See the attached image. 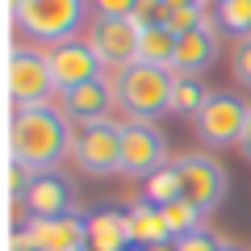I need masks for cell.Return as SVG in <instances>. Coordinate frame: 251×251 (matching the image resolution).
I'll return each instance as SVG.
<instances>
[{"mask_svg":"<svg viewBox=\"0 0 251 251\" xmlns=\"http://www.w3.org/2000/svg\"><path fill=\"white\" fill-rule=\"evenodd\" d=\"M205 21H209V17H205V9H172L163 25H168L176 38H184V34H193L197 25H205Z\"/></svg>","mask_w":251,"mask_h":251,"instance_id":"obj_23","label":"cell"},{"mask_svg":"<svg viewBox=\"0 0 251 251\" xmlns=\"http://www.w3.org/2000/svg\"><path fill=\"white\" fill-rule=\"evenodd\" d=\"M168 13H172V9L163 4V0H138L130 21H134L138 29H155V25H163V21H168Z\"/></svg>","mask_w":251,"mask_h":251,"instance_id":"obj_22","label":"cell"},{"mask_svg":"<svg viewBox=\"0 0 251 251\" xmlns=\"http://www.w3.org/2000/svg\"><path fill=\"white\" fill-rule=\"evenodd\" d=\"M134 4L138 0H92V9H97V17H134Z\"/></svg>","mask_w":251,"mask_h":251,"instance_id":"obj_27","label":"cell"},{"mask_svg":"<svg viewBox=\"0 0 251 251\" xmlns=\"http://www.w3.org/2000/svg\"><path fill=\"white\" fill-rule=\"evenodd\" d=\"M92 0H9L17 25L25 29L34 42H72L80 34L84 17H88Z\"/></svg>","mask_w":251,"mask_h":251,"instance_id":"obj_3","label":"cell"},{"mask_svg":"<svg viewBox=\"0 0 251 251\" xmlns=\"http://www.w3.org/2000/svg\"><path fill=\"white\" fill-rule=\"evenodd\" d=\"M176 168H180V188H184V201H193L201 214H214V209L226 201V168L214 159V155H205V151L180 155Z\"/></svg>","mask_w":251,"mask_h":251,"instance_id":"obj_8","label":"cell"},{"mask_svg":"<svg viewBox=\"0 0 251 251\" xmlns=\"http://www.w3.org/2000/svg\"><path fill=\"white\" fill-rule=\"evenodd\" d=\"M230 72H234V80H239L243 88H251V38L234 42V59H230Z\"/></svg>","mask_w":251,"mask_h":251,"instance_id":"obj_25","label":"cell"},{"mask_svg":"<svg viewBox=\"0 0 251 251\" xmlns=\"http://www.w3.org/2000/svg\"><path fill=\"white\" fill-rule=\"evenodd\" d=\"M209 97H214V92H209L205 84L197 80V75H176V84H172V113H180V117H197L201 109H205Z\"/></svg>","mask_w":251,"mask_h":251,"instance_id":"obj_18","label":"cell"},{"mask_svg":"<svg viewBox=\"0 0 251 251\" xmlns=\"http://www.w3.org/2000/svg\"><path fill=\"white\" fill-rule=\"evenodd\" d=\"M159 214H163V222H168V230H172V239H184V234H193V230H201V209L193 205V201H184V197H176V201H168V205H159Z\"/></svg>","mask_w":251,"mask_h":251,"instance_id":"obj_20","label":"cell"},{"mask_svg":"<svg viewBox=\"0 0 251 251\" xmlns=\"http://www.w3.org/2000/svg\"><path fill=\"white\" fill-rule=\"evenodd\" d=\"M109 105H113V88H109V80L80 84V88L63 92V100H59L63 117H67L72 126H80V122H100Z\"/></svg>","mask_w":251,"mask_h":251,"instance_id":"obj_14","label":"cell"},{"mask_svg":"<svg viewBox=\"0 0 251 251\" xmlns=\"http://www.w3.org/2000/svg\"><path fill=\"white\" fill-rule=\"evenodd\" d=\"M130 251H147V247H130Z\"/></svg>","mask_w":251,"mask_h":251,"instance_id":"obj_33","label":"cell"},{"mask_svg":"<svg viewBox=\"0 0 251 251\" xmlns=\"http://www.w3.org/2000/svg\"><path fill=\"white\" fill-rule=\"evenodd\" d=\"M247 113H251V105L243 97H234V92H214V97L205 100V109L193 117V126H197V134H201L205 147H234V143H243Z\"/></svg>","mask_w":251,"mask_h":251,"instance_id":"obj_7","label":"cell"},{"mask_svg":"<svg viewBox=\"0 0 251 251\" xmlns=\"http://www.w3.org/2000/svg\"><path fill=\"white\" fill-rule=\"evenodd\" d=\"M176 42H180V38L172 34L168 25L143 29V42H138V59H143V63H155V67H168V72H172V59H176Z\"/></svg>","mask_w":251,"mask_h":251,"instance_id":"obj_17","label":"cell"},{"mask_svg":"<svg viewBox=\"0 0 251 251\" xmlns=\"http://www.w3.org/2000/svg\"><path fill=\"white\" fill-rule=\"evenodd\" d=\"M130 222H126V209H92L88 214V251H130Z\"/></svg>","mask_w":251,"mask_h":251,"instance_id":"obj_15","label":"cell"},{"mask_svg":"<svg viewBox=\"0 0 251 251\" xmlns=\"http://www.w3.org/2000/svg\"><path fill=\"white\" fill-rule=\"evenodd\" d=\"M9 251H34V247H29V243H25V239H21V234H17V230H13V243H9Z\"/></svg>","mask_w":251,"mask_h":251,"instance_id":"obj_30","label":"cell"},{"mask_svg":"<svg viewBox=\"0 0 251 251\" xmlns=\"http://www.w3.org/2000/svg\"><path fill=\"white\" fill-rule=\"evenodd\" d=\"M168 9H205V0H163Z\"/></svg>","mask_w":251,"mask_h":251,"instance_id":"obj_28","label":"cell"},{"mask_svg":"<svg viewBox=\"0 0 251 251\" xmlns=\"http://www.w3.org/2000/svg\"><path fill=\"white\" fill-rule=\"evenodd\" d=\"M239 151L251 159V113H247V130H243V143H239Z\"/></svg>","mask_w":251,"mask_h":251,"instance_id":"obj_29","label":"cell"},{"mask_svg":"<svg viewBox=\"0 0 251 251\" xmlns=\"http://www.w3.org/2000/svg\"><path fill=\"white\" fill-rule=\"evenodd\" d=\"M21 205H25L29 218H67L72 205H75V188H72V180L59 176V172H34Z\"/></svg>","mask_w":251,"mask_h":251,"instance_id":"obj_12","label":"cell"},{"mask_svg":"<svg viewBox=\"0 0 251 251\" xmlns=\"http://www.w3.org/2000/svg\"><path fill=\"white\" fill-rule=\"evenodd\" d=\"M147 251H176V243H155V247H147Z\"/></svg>","mask_w":251,"mask_h":251,"instance_id":"obj_31","label":"cell"},{"mask_svg":"<svg viewBox=\"0 0 251 251\" xmlns=\"http://www.w3.org/2000/svg\"><path fill=\"white\" fill-rule=\"evenodd\" d=\"M46 59H50V72H54L59 92H72V88H80V84L105 80V63H100V54L92 50L88 42H80V38L50 46V50H46Z\"/></svg>","mask_w":251,"mask_h":251,"instance_id":"obj_10","label":"cell"},{"mask_svg":"<svg viewBox=\"0 0 251 251\" xmlns=\"http://www.w3.org/2000/svg\"><path fill=\"white\" fill-rule=\"evenodd\" d=\"M218 50H222V42H218V25L205 21V25H197L193 34H184L176 42L172 72H176V75H201V72H209V67L218 63Z\"/></svg>","mask_w":251,"mask_h":251,"instance_id":"obj_13","label":"cell"},{"mask_svg":"<svg viewBox=\"0 0 251 251\" xmlns=\"http://www.w3.org/2000/svg\"><path fill=\"white\" fill-rule=\"evenodd\" d=\"M84 42L92 46V50L100 54V63L105 67H130V63H138V42H143V29L134 25V21L126 17H97L88 25V38Z\"/></svg>","mask_w":251,"mask_h":251,"instance_id":"obj_9","label":"cell"},{"mask_svg":"<svg viewBox=\"0 0 251 251\" xmlns=\"http://www.w3.org/2000/svg\"><path fill=\"white\" fill-rule=\"evenodd\" d=\"M172 84L176 75L168 67H155V63H130V67H117L109 75V88H113V105L122 113L138 117V122H151L159 113H172Z\"/></svg>","mask_w":251,"mask_h":251,"instance_id":"obj_2","label":"cell"},{"mask_svg":"<svg viewBox=\"0 0 251 251\" xmlns=\"http://www.w3.org/2000/svg\"><path fill=\"white\" fill-rule=\"evenodd\" d=\"M17 234L34 251H88V218H80V214H67V218H29Z\"/></svg>","mask_w":251,"mask_h":251,"instance_id":"obj_11","label":"cell"},{"mask_svg":"<svg viewBox=\"0 0 251 251\" xmlns=\"http://www.w3.org/2000/svg\"><path fill=\"white\" fill-rule=\"evenodd\" d=\"M214 25L230 38H251V0H218L214 9Z\"/></svg>","mask_w":251,"mask_h":251,"instance_id":"obj_19","label":"cell"},{"mask_svg":"<svg viewBox=\"0 0 251 251\" xmlns=\"http://www.w3.org/2000/svg\"><path fill=\"white\" fill-rule=\"evenodd\" d=\"M126 222H130V239H134V247H155V243H176L168 230V222H163L159 205H151V201H134V205L126 209Z\"/></svg>","mask_w":251,"mask_h":251,"instance_id":"obj_16","label":"cell"},{"mask_svg":"<svg viewBox=\"0 0 251 251\" xmlns=\"http://www.w3.org/2000/svg\"><path fill=\"white\" fill-rule=\"evenodd\" d=\"M9 100L17 109H34V105H50V97L59 92L50 72V59L42 50H29V46H13L9 50Z\"/></svg>","mask_w":251,"mask_h":251,"instance_id":"obj_5","label":"cell"},{"mask_svg":"<svg viewBox=\"0 0 251 251\" xmlns=\"http://www.w3.org/2000/svg\"><path fill=\"white\" fill-rule=\"evenodd\" d=\"M159 168H168V138L155 122H122V176L151 180Z\"/></svg>","mask_w":251,"mask_h":251,"instance_id":"obj_6","label":"cell"},{"mask_svg":"<svg viewBox=\"0 0 251 251\" xmlns=\"http://www.w3.org/2000/svg\"><path fill=\"white\" fill-rule=\"evenodd\" d=\"M72 134L75 126L63 117L54 105H34V109H13L9 122V159L25 163L29 172H54L72 155Z\"/></svg>","mask_w":251,"mask_h":251,"instance_id":"obj_1","label":"cell"},{"mask_svg":"<svg viewBox=\"0 0 251 251\" xmlns=\"http://www.w3.org/2000/svg\"><path fill=\"white\" fill-rule=\"evenodd\" d=\"M222 251H247L243 243H222Z\"/></svg>","mask_w":251,"mask_h":251,"instance_id":"obj_32","label":"cell"},{"mask_svg":"<svg viewBox=\"0 0 251 251\" xmlns=\"http://www.w3.org/2000/svg\"><path fill=\"white\" fill-rule=\"evenodd\" d=\"M143 193H147V201H151V205H168V201L184 197V188H180V168H176V163L159 168V172L143 184Z\"/></svg>","mask_w":251,"mask_h":251,"instance_id":"obj_21","label":"cell"},{"mask_svg":"<svg viewBox=\"0 0 251 251\" xmlns=\"http://www.w3.org/2000/svg\"><path fill=\"white\" fill-rule=\"evenodd\" d=\"M72 159L84 176H113L122 172V126L100 117V122H80L72 134Z\"/></svg>","mask_w":251,"mask_h":251,"instance_id":"obj_4","label":"cell"},{"mask_svg":"<svg viewBox=\"0 0 251 251\" xmlns=\"http://www.w3.org/2000/svg\"><path fill=\"white\" fill-rule=\"evenodd\" d=\"M222 243H226V239H218L209 226H201V230H193V234H184V239H176V251H222Z\"/></svg>","mask_w":251,"mask_h":251,"instance_id":"obj_24","label":"cell"},{"mask_svg":"<svg viewBox=\"0 0 251 251\" xmlns=\"http://www.w3.org/2000/svg\"><path fill=\"white\" fill-rule=\"evenodd\" d=\"M29 180H34V172H29L25 163L9 159V197H13V201H21V197H25V188H29Z\"/></svg>","mask_w":251,"mask_h":251,"instance_id":"obj_26","label":"cell"}]
</instances>
